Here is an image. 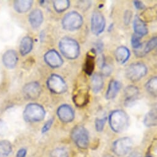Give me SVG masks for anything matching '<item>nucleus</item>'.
I'll list each match as a JSON object with an SVG mask.
<instances>
[{
  "mask_svg": "<svg viewBox=\"0 0 157 157\" xmlns=\"http://www.w3.org/2000/svg\"><path fill=\"white\" fill-rule=\"evenodd\" d=\"M60 52L67 59L74 60L80 54V46L74 39L70 37H64L59 43Z\"/></svg>",
  "mask_w": 157,
  "mask_h": 157,
  "instance_id": "1",
  "label": "nucleus"
},
{
  "mask_svg": "<svg viewBox=\"0 0 157 157\" xmlns=\"http://www.w3.org/2000/svg\"><path fill=\"white\" fill-rule=\"evenodd\" d=\"M109 121L112 131L117 133H120L128 127L129 117L124 111L116 110L109 115Z\"/></svg>",
  "mask_w": 157,
  "mask_h": 157,
  "instance_id": "2",
  "label": "nucleus"
},
{
  "mask_svg": "<svg viewBox=\"0 0 157 157\" xmlns=\"http://www.w3.org/2000/svg\"><path fill=\"white\" fill-rule=\"evenodd\" d=\"M23 115L24 120L27 122H38L44 120L46 111L41 105L36 103H31L25 107Z\"/></svg>",
  "mask_w": 157,
  "mask_h": 157,
  "instance_id": "3",
  "label": "nucleus"
},
{
  "mask_svg": "<svg viewBox=\"0 0 157 157\" xmlns=\"http://www.w3.org/2000/svg\"><path fill=\"white\" fill-rule=\"evenodd\" d=\"M71 138L78 147L82 149L88 148L90 143V134L83 126H76L71 131Z\"/></svg>",
  "mask_w": 157,
  "mask_h": 157,
  "instance_id": "4",
  "label": "nucleus"
},
{
  "mask_svg": "<svg viewBox=\"0 0 157 157\" xmlns=\"http://www.w3.org/2000/svg\"><path fill=\"white\" fill-rule=\"evenodd\" d=\"M83 23V17L76 11H71L63 17L62 25L64 30L75 31L80 29Z\"/></svg>",
  "mask_w": 157,
  "mask_h": 157,
  "instance_id": "5",
  "label": "nucleus"
},
{
  "mask_svg": "<svg viewBox=\"0 0 157 157\" xmlns=\"http://www.w3.org/2000/svg\"><path fill=\"white\" fill-rule=\"evenodd\" d=\"M147 73V67L141 62L131 64L126 70V76L128 80L132 82L140 80Z\"/></svg>",
  "mask_w": 157,
  "mask_h": 157,
  "instance_id": "6",
  "label": "nucleus"
},
{
  "mask_svg": "<svg viewBox=\"0 0 157 157\" xmlns=\"http://www.w3.org/2000/svg\"><path fill=\"white\" fill-rule=\"evenodd\" d=\"M47 87L49 90L56 94H62L67 90V85L63 78L57 74L51 75L47 80Z\"/></svg>",
  "mask_w": 157,
  "mask_h": 157,
  "instance_id": "7",
  "label": "nucleus"
},
{
  "mask_svg": "<svg viewBox=\"0 0 157 157\" xmlns=\"http://www.w3.org/2000/svg\"><path fill=\"white\" fill-rule=\"evenodd\" d=\"M133 142L129 137L120 138L116 140L113 144V151L118 156L126 155L132 148Z\"/></svg>",
  "mask_w": 157,
  "mask_h": 157,
  "instance_id": "8",
  "label": "nucleus"
},
{
  "mask_svg": "<svg viewBox=\"0 0 157 157\" xmlns=\"http://www.w3.org/2000/svg\"><path fill=\"white\" fill-rule=\"evenodd\" d=\"M105 27V19L104 15L99 11H95L92 14L91 21V31L94 35H101Z\"/></svg>",
  "mask_w": 157,
  "mask_h": 157,
  "instance_id": "9",
  "label": "nucleus"
},
{
  "mask_svg": "<svg viewBox=\"0 0 157 157\" xmlns=\"http://www.w3.org/2000/svg\"><path fill=\"white\" fill-rule=\"evenodd\" d=\"M41 93V86L38 82H32L27 83L23 88L24 97L29 100L38 99Z\"/></svg>",
  "mask_w": 157,
  "mask_h": 157,
  "instance_id": "10",
  "label": "nucleus"
},
{
  "mask_svg": "<svg viewBox=\"0 0 157 157\" xmlns=\"http://www.w3.org/2000/svg\"><path fill=\"white\" fill-rule=\"evenodd\" d=\"M90 100V94L87 88H80L74 93L73 102L78 107H83L86 105Z\"/></svg>",
  "mask_w": 157,
  "mask_h": 157,
  "instance_id": "11",
  "label": "nucleus"
},
{
  "mask_svg": "<svg viewBox=\"0 0 157 157\" xmlns=\"http://www.w3.org/2000/svg\"><path fill=\"white\" fill-rule=\"evenodd\" d=\"M44 60L48 65L52 68H59L63 63L62 57L55 49L48 51L44 56Z\"/></svg>",
  "mask_w": 157,
  "mask_h": 157,
  "instance_id": "12",
  "label": "nucleus"
},
{
  "mask_svg": "<svg viewBox=\"0 0 157 157\" xmlns=\"http://www.w3.org/2000/svg\"><path fill=\"white\" fill-rule=\"evenodd\" d=\"M57 115L59 120L65 123L71 122L75 118V112L73 108L67 104H63L59 107Z\"/></svg>",
  "mask_w": 157,
  "mask_h": 157,
  "instance_id": "13",
  "label": "nucleus"
},
{
  "mask_svg": "<svg viewBox=\"0 0 157 157\" xmlns=\"http://www.w3.org/2000/svg\"><path fill=\"white\" fill-rule=\"evenodd\" d=\"M124 105L126 107H130L134 104L137 99L139 95V88L134 85L128 86L124 91Z\"/></svg>",
  "mask_w": 157,
  "mask_h": 157,
  "instance_id": "14",
  "label": "nucleus"
},
{
  "mask_svg": "<svg viewBox=\"0 0 157 157\" xmlns=\"http://www.w3.org/2000/svg\"><path fill=\"white\" fill-rule=\"evenodd\" d=\"M96 54L97 52L94 48H92L86 54L85 61L83 65V70L85 73L89 76L92 75L94 72L96 64L95 59Z\"/></svg>",
  "mask_w": 157,
  "mask_h": 157,
  "instance_id": "15",
  "label": "nucleus"
},
{
  "mask_svg": "<svg viewBox=\"0 0 157 157\" xmlns=\"http://www.w3.org/2000/svg\"><path fill=\"white\" fill-rule=\"evenodd\" d=\"M2 61L7 68L13 69L15 68L18 62V56L16 51L13 49L6 51L2 57Z\"/></svg>",
  "mask_w": 157,
  "mask_h": 157,
  "instance_id": "16",
  "label": "nucleus"
},
{
  "mask_svg": "<svg viewBox=\"0 0 157 157\" xmlns=\"http://www.w3.org/2000/svg\"><path fill=\"white\" fill-rule=\"evenodd\" d=\"M133 29L134 34L139 36V37L144 36L148 33V28L145 22L136 16L133 21Z\"/></svg>",
  "mask_w": 157,
  "mask_h": 157,
  "instance_id": "17",
  "label": "nucleus"
},
{
  "mask_svg": "<svg viewBox=\"0 0 157 157\" xmlns=\"http://www.w3.org/2000/svg\"><path fill=\"white\" fill-rule=\"evenodd\" d=\"M43 20V13L41 10L39 9L33 10L29 16V23L33 29L39 28L41 25Z\"/></svg>",
  "mask_w": 157,
  "mask_h": 157,
  "instance_id": "18",
  "label": "nucleus"
},
{
  "mask_svg": "<svg viewBox=\"0 0 157 157\" xmlns=\"http://www.w3.org/2000/svg\"><path fill=\"white\" fill-rule=\"evenodd\" d=\"M114 54L116 60L120 64L125 63L129 60L131 55L129 49L124 46L118 47L115 50Z\"/></svg>",
  "mask_w": 157,
  "mask_h": 157,
  "instance_id": "19",
  "label": "nucleus"
},
{
  "mask_svg": "<svg viewBox=\"0 0 157 157\" xmlns=\"http://www.w3.org/2000/svg\"><path fill=\"white\" fill-rule=\"evenodd\" d=\"M121 88V83L117 80H112L109 84L108 88L105 94V98L111 100L117 96Z\"/></svg>",
  "mask_w": 157,
  "mask_h": 157,
  "instance_id": "20",
  "label": "nucleus"
},
{
  "mask_svg": "<svg viewBox=\"0 0 157 157\" xmlns=\"http://www.w3.org/2000/svg\"><path fill=\"white\" fill-rule=\"evenodd\" d=\"M33 46V41L32 38L29 36H24L20 43L19 51L21 54L22 56L27 55L32 51Z\"/></svg>",
  "mask_w": 157,
  "mask_h": 157,
  "instance_id": "21",
  "label": "nucleus"
},
{
  "mask_svg": "<svg viewBox=\"0 0 157 157\" xmlns=\"http://www.w3.org/2000/svg\"><path fill=\"white\" fill-rule=\"evenodd\" d=\"M32 0H16L14 2V8L16 12L20 14L28 12L32 7Z\"/></svg>",
  "mask_w": 157,
  "mask_h": 157,
  "instance_id": "22",
  "label": "nucleus"
},
{
  "mask_svg": "<svg viewBox=\"0 0 157 157\" xmlns=\"http://www.w3.org/2000/svg\"><path fill=\"white\" fill-rule=\"evenodd\" d=\"M104 86V78L101 73H95L91 81L90 87L94 93L100 92Z\"/></svg>",
  "mask_w": 157,
  "mask_h": 157,
  "instance_id": "23",
  "label": "nucleus"
},
{
  "mask_svg": "<svg viewBox=\"0 0 157 157\" xmlns=\"http://www.w3.org/2000/svg\"><path fill=\"white\" fill-rule=\"evenodd\" d=\"M70 6V2L68 0H56L53 1V8L54 10L58 13H63Z\"/></svg>",
  "mask_w": 157,
  "mask_h": 157,
  "instance_id": "24",
  "label": "nucleus"
},
{
  "mask_svg": "<svg viewBox=\"0 0 157 157\" xmlns=\"http://www.w3.org/2000/svg\"><path fill=\"white\" fill-rule=\"evenodd\" d=\"M145 88L147 92L152 96L156 98L157 95V78L151 77L148 80L145 85Z\"/></svg>",
  "mask_w": 157,
  "mask_h": 157,
  "instance_id": "25",
  "label": "nucleus"
},
{
  "mask_svg": "<svg viewBox=\"0 0 157 157\" xmlns=\"http://www.w3.org/2000/svg\"><path fill=\"white\" fill-rule=\"evenodd\" d=\"M11 142L6 140H0V157H7L12 151Z\"/></svg>",
  "mask_w": 157,
  "mask_h": 157,
  "instance_id": "26",
  "label": "nucleus"
},
{
  "mask_svg": "<svg viewBox=\"0 0 157 157\" xmlns=\"http://www.w3.org/2000/svg\"><path fill=\"white\" fill-rule=\"evenodd\" d=\"M156 110H152L148 112L144 119V123L147 127H153L156 124Z\"/></svg>",
  "mask_w": 157,
  "mask_h": 157,
  "instance_id": "27",
  "label": "nucleus"
},
{
  "mask_svg": "<svg viewBox=\"0 0 157 157\" xmlns=\"http://www.w3.org/2000/svg\"><path fill=\"white\" fill-rule=\"evenodd\" d=\"M156 43H157V39L156 37H153L151 38L146 44L144 51H143V54L144 56L145 54H147L149 52H150L151 51H153L156 46Z\"/></svg>",
  "mask_w": 157,
  "mask_h": 157,
  "instance_id": "28",
  "label": "nucleus"
},
{
  "mask_svg": "<svg viewBox=\"0 0 157 157\" xmlns=\"http://www.w3.org/2000/svg\"><path fill=\"white\" fill-rule=\"evenodd\" d=\"M132 47L134 49H141L142 46V44L140 42V37L136 35V34H133L131 36V40Z\"/></svg>",
  "mask_w": 157,
  "mask_h": 157,
  "instance_id": "29",
  "label": "nucleus"
},
{
  "mask_svg": "<svg viewBox=\"0 0 157 157\" xmlns=\"http://www.w3.org/2000/svg\"><path fill=\"white\" fill-rule=\"evenodd\" d=\"M50 157H68V153L63 148H57L51 152Z\"/></svg>",
  "mask_w": 157,
  "mask_h": 157,
  "instance_id": "30",
  "label": "nucleus"
},
{
  "mask_svg": "<svg viewBox=\"0 0 157 157\" xmlns=\"http://www.w3.org/2000/svg\"><path fill=\"white\" fill-rule=\"evenodd\" d=\"M107 121V118L104 117L102 118H96L95 120V128L97 131L101 132L103 131L105 123Z\"/></svg>",
  "mask_w": 157,
  "mask_h": 157,
  "instance_id": "31",
  "label": "nucleus"
},
{
  "mask_svg": "<svg viewBox=\"0 0 157 157\" xmlns=\"http://www.w3.org/2000/svg\"><path fill=\"white\" fill-rule=\"evenodd\" d=\"M101 69V75L102 76H108L110 75L112 72V68L107 63L105 65H104Z\"/></svg>",
  "mask_w": 157,
  "mask_h": 157,
  "instance_id": "32",
  "label": "nucleus"
},
{
  "mask_svg": "<svg viewBox=\"0 0 157 157\" xmlns=\"http://www.w3.org/2000/svg\"><path fill=\"white\" fill-rule=\"evenodd\" d=\"M53 121H54V119L51 118V119H49V120H48L45 123V124H44V126H43L42 129H41V132L43 134L47 132L50 129V128H51V126L52 125Z\"/></svg>",
  "mask_w": 157,
  "mask_h": 157,
  "instance_id": "33",
  "label": "nucleus"
},
{
  "mask_svg": "<svg viewBox=\"0 0 157 157\" xmlns=\"http://www.w3.org/2000/svg\"><path fill=\"white\" fill-rule=\"evenodd\" d=\"M132 13L131 11L129 10H127L125 11L124 14V23L125 25H129L131 20L132 19Z\"/></svg>",
  "mask_w": 157,
  "mask_h": 157,
  "instance_id": "34",
  "label": "nucleus"
},
{
  "mask_svg": "<svg viewBox=\"0 0 157 157\" xmlns=\"http://www.w3.org/2000/svg\"><path fill=\"white\" fill-rule=\"evenodd\" d=\"M80 4H79L80 8L82 10H88L89 8H90L91 5V2L90 1H81L79 2Z\"/></svg>",
  "mask_w": 157,
  "mask_h": 157,
  "instance_id": "35",
  "label": "nucleus"
},
{
  "mask_svg": "<svg viewBox=\"0 0 157 157\" xmlns=\"http://www.w3.org/2000/svg\"><path fill=\"white\" fill-rule=\"evenodd\" d=\"M133 4L134 7L139 10H143L145 9V5L140 1H134L133 2Z\"/></svg>",
  "mask_w": 157,
  "mask_h": 157,
  "instance_id": "36",
  "label": "nucleus"
},
{
  "mask_svg": "<svg viewBox=\"0 0 157 157\" xmlns=\"http://www.w3.org/2000/svg\"><path fill=\"white\" fill-rule=\"evenodd\" d=\"M96 52H102L103 49H104V44L103 42L101 40H98L96 43V48H94Z\"/></svg>",
  "mask_w": 157,
  "mask_h": 157,
  "instance_id": "37",
  "label": "nucleus"
},
{
  "mask_svg": "<svg viewBox=\"0 0 157 157\" xmlns=\"http://www.w3.org/2000/svg\"><path fill=\"white\" fill-rule=\"evenodd\" d=\"M27 155V150L25 148H21L16 154V157H25Z\"/></svg>",
  "mask_w": 157,
  "mask_h": 157,
  "instance_id": "38",
  "label": "nucleus"
},
{
  "mask_svg": "<svg viewBox=\"0 0 157 157\" xmlns=\"http://www.w3.org/2000/svg\"><path fill=\"white\" fill-rule=\"evenodd\" d=\"M98 65L100 67V68H101L104 65H105L106 64V62H105V59L104 56H102L98 60Z\"/></svg>",
  "mask_w": 157,
  "mask_h": 157,
  "instance_id": "39",
  "label": "nucleus"
},
{
  "mask_svg": "<svg viewBox=\"0 0 157 157\" xmlns=\"http://www.w3.org/2000/svg\"><path fill=\"white\" fill-rule=\"evenodd\" d=\"M6 132V124L5 123L0 120V135H2Z\"/></svg>",
  "mask_w": 157,
  "mask_h": 157,
  "instance_id": "40",
  "label": "nucleus"
},
{
  "mask_svg": "<svg viewBox=\"0 0 157 157\" xmlns=\"http://www.w3.org/2000/svg\"><path fill=\"white\" fill-rule=\"evenodd\" d=\"M45 2H46L45 1H40V3H41V4H40L41 5H43L44 3H45Z\"/></svg>",
  "mask_w": 157,
  "mask_h": 157,
  "instance_id": "41",
  "label": "nucleus"
},
{
  "mask_svg": "<svg viewBox=\"0 0 157 157\" xmlns=\"http://www.w3.org/2000/svg\"><path fill=\"white\" fill-rule=\"evenodd\" d=\"M104 157H115V156H112L111 155H107Z\"/></svg>",
  "mask_w": 157,
  "mask_h": 157,
  "instance_id": "42",
  "label": "nucleus"
},
{
  "mask_svg": "<svg viewBox=\"0 0 157 157\" xmlns=\"http://www.w3.org/2000/svg\"><path fill=\"white\" fill-rule=\"evenodd\" d=\"M147 157H151V156H148Z\"/></svg>",
  "mask_w": 157,
  "mask_h": 157,
  "instance_id": "43",
  "label": "nucleus"
}]
</instances>
